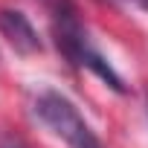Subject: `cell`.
Masks as SVG:
<instances>
[{
  "label": "cell",
  "instance_id": "3",
  "mask_svg": "<svg viewBox=\"0 0 148 148\" xmlns=\"http://www.w3.org/2000/svg\"><path fill=\"white\" fill-rule=\"evenodd\" d=\"M0 32L15 47V52H21V55L41 52V38H38L32 21L23 12H18V9H3L0 12Z\"/></svg>",
  "mask_w": 148,
  "mask_h": 148
},
{
  "label": "cell",
  "instance_id": "1",
  "mask_svg": "<svg viewBox=\"0 0 148 148\" xmlns=\"http://www.w3.org/2000/svg\"><path fill=\"white\" fill-rule=\"evenodd\" d=\"M52 32H55V44L58 49L64 52L67 61H73L76 67H84L90 70L93 76H99L108 87H113L116 93H125V82L122 76L113 70V64L90 44L76 9H73L67 0H58V6H55V21H52Z\"/></svg>",
  "mask_w": 148,
  "mask_h": 148
},
{
  "label": "cell",
  "instance_id": "4",
  "mask_svg": "<svg viewBox=\"0 0 148 148\" xmlns=\"http://www.w3.org/2000/svg\"><path fill=\"white\" fill-rule=\"evenodd\" d=\"M0 148H29V145H26V139H21L15 134H6L3 142H0Z\"/></svg>",
  "mask_w": 148,
  "mask_h": 148
},
{
  "label": "cell",
  "instance_id": "2",
  "mask_svg": "<svg viewBox=\"0 0 148 148\" xmlns=\"http://www.w3.org/2000/svg\"><path fill=\"white\" fill-rule=\"evenodd\" d=\"M35 116L58 136L67 142V148H105L102 139L93 134V128L84 122L79 108L67 96L55 90H44L35 99Z\"/></svg>",
  "mask_w": 148,
  "mask_h": 148
}]
</instances>
